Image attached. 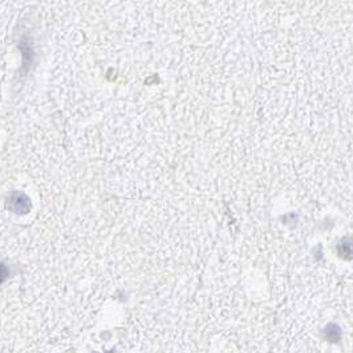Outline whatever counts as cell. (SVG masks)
<instances>
[{"mask_svg": "<svg viewBox=\"0 0 353 353\" xmlns=\"http://www.w3.org/2000/svg\"><path fill=\"white\" fill-rule=\"evenodd\" d=\"M324 338L329 342H338L341 340V329L336 324H329L326 325L323 330Z\"/></svg>", "mask_w": 353, "mask_h": 353, "instance_id": "cell-1", "label": "cell"}, {"mask_svg": "<svg viewBox=\"0 0 353 353\" xmlns=\"http://www.w3.org/2000/svg\"><path fill=\"white\" fill-rule=\"evenodd\" d=\"M338 254L344 259H352L353 258V239L350 238H345L342 239L338 244Z\"/></svg>", "mask_w": 353, "mask_h": 353, "instance_id": "cell-2", "label": "cell"}]
</instances>
